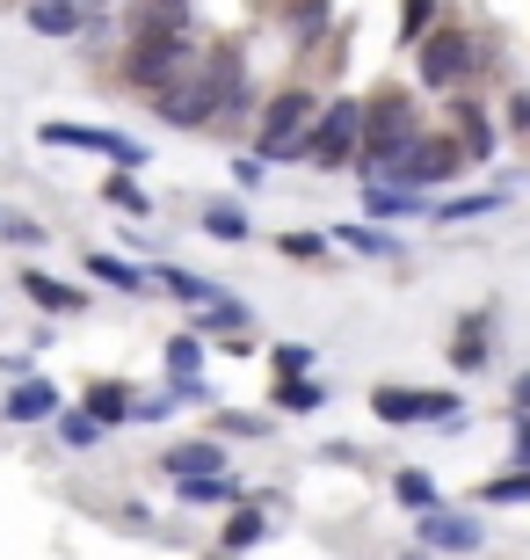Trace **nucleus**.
I'll return each instance as SVG.
<instances>
[{"label":"nucleus","instance_id":"obj_1","mask_svg":"<svg viewBox=\"0 0 530 560\" xmlns=\"http://www.w3.org/2000/svg\"><path fill=\"white\" fill-rule=\"evenodd\" d=\"M422 103H414V88L386 81V88H370L364 95V153H356V175L364 183H386L392 167L408 161V145L422 139Z\"/></svg>","mask_w":530,"mask_h":560},{"label":"nucleus","instance_id":"obj_2","mask_svg":"<svg viewBox=\"0 0 530 560\" xmlns=\"http://www.w3.org/2000/svg\"><path fill=\"white\" fill-rule=\"evenodd\" d=\"M480 73H487V37L466 15H444L414 44V88L422 95H466V88H480Z\"/></svg>","mask_w":530,"mask_h":560},{"label":"nucleus","instance_id":"obj_3","mask_svg":"<svg viewBox=\"0 0 530 560\" xmlns=\"http://www.w3.org/2000/svg\"><path fill=\"white\" fill-rule=\"evenodd\" d=\"M197 30H131V44H123V59H117V81L131 88V95H161V88H175L197 66Z\"/></svg>","mask_w":530,"mask_h":560},{"label":"nucleus","instance_id":"obj_4","mask_svg":"<svg viewBox=\"0 0 530 560\" xmlns=\"http://www.w3.org/2000/svg\"><path fill=\"white\" fill-rule=\"evenodd\" d=\"M313 117H320V95H313L306 81H284L276 95H262V109H255V153H262L269 167L306 161V131H313Z\"/></svg>","mask_w":530,"mask_h":560},{"label":"nucleus","instance_id":"obj_5","mask_svg":"<svg viewBox=\"0 0 530 560\" xmlns=\"http://www.w3.org/2000/svg\"><path fill=\"white\" fill-rule=\"evenodd\" d=\"M370 416L386 422V430H466V394H450V386H370Z\"/></svg>","mask_w":530,"mask_h":560},{"label":"nucleus","instance_id":"obj_6","mask_svg":"<svg viewBox=\"0 0 530 560\" xmlns=\"http://www.w3.org/2000/svg\"><path fill=\"white\" fill-rule=\"evenodd\" d=\"M356 153H364V95H334L306 131V167L334 175V167H356Z\"/></svg>","mask_w":530,"mask_h":560},{"label":"nucleus","instance_id":"obj_7","mask_svg":"<svg viewBox=\"0 0 530 560\" xmlns=\"http://www.w3.org/2000/svg\"><path fill=\"white\" fill-rule=\"evenodd\" d=\"M466 145H458V131H436L428 125L422 139L408 145V161L392 167L386 183H408V189H444V183H458V175H466Z\"/></svg>","mask_w":530,"mask_h":560},{"label":"nucleus","instance_id":"obj_8","mask_svg":"<svg viewBox=\"0 0 530 560\" xmlns=\"http://www.w3.org/2000/svg\"><path fill=\"white\" fill-rule=\"evenodd\" d=\"M15 8H22V30L30 37H51V44L103 37L109 30V8H87V0H15Z\"/></svg>","mask_w":530,"mask_h":560},{"label":"nucleus","instance_id":"obj_9","mask_svg":"<svg viewBox=\"0 0 530 560\" xmlns=\"http://www.w3.org/2000/svg\"><path fill=\"white\" fill-rule=\"evenodd\" d=\"M44 145H66V153H103L109 167H145V145L123 139V131L109 125H73V117H51V125H37Z\"/></svg>","mask_w":530,"mask_h":560},{"label":"nucleus","instance_id":"obj_10","mask_svg":"<svg viewBox=\"0 0 530 560\" xmlns=\"http://www.w3.org/2000/svg\"><path fill=\"white\" fill-rule=\"evenodd\" d=\"M450 103V131H458V145H466L472 167H487L494 153H502V125L487 117V103H480V88H466V95H444Z\"/></svg>","mask_w":530,"mask_h":560},{"label":"nucleus","instance_id":"obj_11","mask_svg":"<svg viewBox=\"0 0 530 560\" xmlns=\"http://www.w3.org/2000/svg\"><path fill=\"white\" fill-rule=\"evenodd\" d=\"M414 539H422L428 553H480L487 532H480L472 510H428V517H414Z\"/></svg>","mask_w":530,"mask_h":560},{"label":"nucleus","instance_id":"obj_12","mask_svg":"<svg viewBox=\"0 0 530 560\" xmlns=\"http://www.w3.org/2000/svg\"><path fill=\"white\" fill-rule=\"evenodd\" d=\"M225 474V436H175L161 444V480H211Z\"/></svg>","mask_w":530,"mask_h":560},{"label":"nucleus","instance_id":"obj_13","mask_svg":"<svg viewBox=\"0 0 530 560\" xmlns=\"http://www.w3.org/2000/svg\"><path fill=\"white\" fill-rule=\"evenodd\" d=\"M59 408H66V394H59L44 372H30V378H15V386H8V400H0V422L37 430V422H59Z\"/></svg>","mask_w":530,"mask_h":560},{"label":"nucleus","instance_id":"obj_14","mask_svg":"<svg viewBox=\"0 0 530 560\" xmlns=\"http://www.w3.org/2000/svg\"><path fill=\"white\" fill-rule=\"evenodd\" d=\"M487 357H494V306H472L458 320V335H450V372L472 378V372H487Z\"/></svg>","mask_w":530,"mask_h":560},{"label":"nucleus","instance_id":"obj_15","mask_svg":"<svg viewBox=\"0 0 530 560\" xmlns=\"http://www.w3.org/2000/svg\"><path fill=\"white\" fill-rule=\"evenodd\" d=\"M436 197L428 189H408V183H364V219L378 226H400V219H428Z\"/></svg>","mask_w":530,"mask_h":560},{"label":"nucleus","instance_id":"obj_16","mask_svg":"<svg viewBox=\"0 0 530 560\" xmlns=\"http://www.w3.org/2000/svg\"><path fill=\"white\" fill-rule=\"evenodd\" d=\"M509 197H516V175H502L494 189H466V197H444V205L428 211L436 226H472V219H494V211H509Z\"/></svg>","mask_w":530,"mask_h":560},{"label":"nucleus","instance_id":"obj_17","mask_svg":"<svg viewBox=\"0 0 530 560\" xmlns=\"http://www.w3.org/2000/svg\"><path fill=\"white\" fill-rule=\"evenodd\" d=\"M22 299H30V306H44V313H59V320L87 313V291L66 284V277H51V270H22Z\"/></svg>","mask_w":530,"mask_h":560},{"label":"nucleus","instance_id":"obj_18","mask_svg":"<svg viewBox=\"0 0 530 560\" xmlns=\"http://www.w3.org/2000/svg\"><path fill=\"white\" fill-rule=\"evenodd\" d=\"M153 291L182 299L189 313H197V306H219V299H225V284H211V277H197V270H182V262H153Z\"/></svg>","mask_w":530,"mask_h":560},{"label":"nucleus","instance_id":"obj_19","mask_svg":"<svg viewBox=\"0 0 530 560\" xmlns=\"http://www.w3.org/2000/svg\"><path fill=\"white\" fill-rule=\"evenodd\" d=\"M81 270L95 277V284H109V291H131V299H145V291H153V270H139V262H123V255H109V248H87Z\"/></svg>","mask_w":530,"mask_h":560},{"label":"nucleus","instance_id":"obj_20","mask_svg":"<svg viewBox=\"0 0 530 560\" xmlns=\"http://www.w3.org/2000/svg\"><path fill=\"white\" fill-rule=\"evenodd\" d=\"M103 205L123 211V219H153V211H161V197L139 183V167H109V175H103Z\"/></svg>","mask_w":530,"mask_h":560},{"label":"nucleus","instance_id":"obj_21","mask_svg":"<svg viewBox=\"0 0 530 560\" xmlns=\"http://www.w3.org/2000/svg\"><path fill=\"white\" fill-rule=\"evenodd\" d=\"M334 248H356V255H370V262H392V255H400V233L378 226V219H342V226H334Z\"/></svg>","mask_w":530,"mask_h":560},{"label":"nucleus","instance_id":"obj_22","mask_svg":"<svg viewBox=\"0 0 530 560\" xmlns=\"http://www.w3.org/2000/svg\"><path fill=\"white\" fill-rule=\"evenodd\" d=\"M262 539H269V502H255V495L233 502V517L219 524V546L225 553H247V546H262Z\"/></svg>","mask_w":530,"mask_h":560},{"label":"nucleus","instance_id":"obj_23","mask_svg":"<svg viewBox=\"0 0 530 560\" xmlns=\"http://www.w3.org/2000/svg\"><path fill=\"white\" fill-rule=\"evenodd\" d=\"M81 408H87L95 422H103V430H123V422H131V408H139V394H131L123 378H95Z\"/></svg>","mask_w":530,"mask_h":560},{"label":"nucleus","instance_id":"obj_24","mask_svg":"<svg viewBox=\"0 0 530 560\" xmlns=\"http://www.w3.org/2000/svg\"><path fill=\"white\" fill-rule=\"evenodd\" d=\"M175 502H189V510H233V502H247V480H233V474L175 480Z\"/></svg>","mask_w":530,"mask_h":560},{"label":"nucleus","instance_id":"obj_25","mask_svg":"<svg viewBox=\"0 0 530 560\" xmlns=\"http://www.w3.org/2000/svg\"><path fill=\"white\" fill-rule=\"evenodd\" d=\"M189 328H197V335H247V328H255V306H247L240 291H225L219 306H197V313H189Z\"/></svg>","mask_w":530,"mask_h":560},{"label":"nucleus","instance_id":"obj_26","mask_svg":"<svg viewBox=\"0 0 530 560\" xmlns=\"http://www.w3.org/2000/svg\"><path fill=\"white\" fill-rule=\"evenodd\" d=\"M392 502L414 510V517H428V510H444V488H436L428 466H400V474H392Z\"/></svg>","mask_w":530,"mask_h":560},{"label":"nucleus","instance_id":"obj_27","mask_svg":"<svg viewBox=\"0 0 530 560\" xmlns=\"http://www.w3.org/2000/svg\"><path fill=\"white\" fill-rule=\"evenodd\" d=\"M131 30H197V0H131Z\"/></svg>","mask_w":530,"mask_h":560},{"label":"nucleus","instance_id":"obj_28","mask_svg":"<svg viewBox=\"0 0 530 560\" xmlns=\"http://www.w3.org/2000/svg\"><path fill=\"white\" fill-rule=\"evenodd\" d=\"M450 15V0H400V22H392V44H400V51H414V44L428 37V30H436V22Z\"/></svg>","mask_w":530,"mask_h":560},{"label":"nucleus","instance_id":"obj_29","mask_svg":"<svg viewBox=\"0 0 530 560\" xmlns=\"http://www.w3.org/2000/svg\"><path fill=\"white\" fill-rule=\"evenodd\" d=\"M472 502H480V510H523V502H530V466H509V474L480 480Z\"/></svg>","mask_w":530,"mask_h":560},{"label":"nucleus","instance_id":"obj_30","mask_svg":"<svg viewBox=\"0 0 530 560\" xmlns=\"http://www.w3.org/2000/svg\"><path fill=\"white\" fill-rule=\"evenodd\" d=\"M197 226H204L211 241H233V248H240L247 233H255V219H247V211L233 205V197H219V205H204V211H197Z\"/></svg>","mask_w":530,"mask_h":560},{"label":"nucleus","instance_id":"obj_31","mask_svg":"<svg viewBox=\"0 0 530 560\" xmlns=\"http://www.w3.org/2000/svg\"><path fill=\"white\" fill-rule=\"evenodd\" d=\"M51 436H59V444H66V452H95V444H103V422H95V416H87V408H59V422H51Z\"/></svg>","mask_w":530,"mask_h":560},{"label":"nucleus","instance_id":"obj_32","mask_svg":"<svg viewBox=\"0 0 530 560\" xmlns=\"http://www.w3.org/2000/svg\"><path fill=\"white\" fill-rule=\"evenodd\" d=\"M327 386L320 378H276V416H320Z\"/></svg>","mask_w":530,"mask_h":560},{"label":"nucleus","instance_id":"obj_33","mask_svg":"<svg viewBox=\"0 0 530 560\" xmlns=\"http://www.w3.org/2000/svg\"><path fill=\"white\" fill-rule=\"evenodd\" d=\"M167 378H189V372H204V335L182 328V335H167V350H161Z\"/></svg>","mask_w":530,"mask_h":560},{"label":"nucleus","instance_id":"obj_34","mask_svg":"<svg viewBox=\"0 0 530 560\" xmlns=\"http://www.w3.org/2000/svg\"><path fill=\"white\" fill-rule=\"evenodd\" d=\"M327 248H334V233H313V226H291V233H276V255H284V262H320Z\"/></svg>","mask_w":530,"mask_h":560},{"label":"nucleus","instance_id":"obj_35","mask_svg":"<svg viewBox=\"0 0 530 560\" xmlns=\"http://www.w3.org/2000/svg\"><path fill=\"white\" fill-rule=\"evenodd\" d=\"M313 364H320L313 342H276V350H269V372L276 378H313Z\"/></svg>","mask_w":530,"mask_h":560},{"label":"nucleus","instance_id":"obj_36","mask_svg":"<svg viewBox=\"0 0 530 560\" xmlns=\"http://www.w3.org/2000/svg\"><path fill=\"white\" fill-rule=\"evenodd\" d=\"M276 422L247 416V408H211V436H269Z\"/></svg>","mask_w":530,"mask_h":560},{"label":"nucleus","instance_id":"obj_37","mask_svg":"<svg viewBox=\"0 0 530 560\" xmlns=\"http://www.w3.org/2000/svg\"><path fill=\"white\" fill-rule=\"evenodd\" d=\"M502 131H516V139H530V81L509 88V109H502Z\"/></svg>","mask_w":530,"mask_h":560},{"label":"nucleus","instance_id":"obj_38","mask_svg":"<svg viewBox=\"0 0 530 560\" xmlns=\"http://www.w3.org/2000/svg\"><path fill=\"white\" fill-rule=\"evenodd\" d=\"M262 175H269L262 153H240V161H233V183H240V189H262Z\"/></svg>","mask_w":530,"mask_h":560},{"label":"nucleus","instance_id":"obj_39","mask_svg":"<svg viewBox=\"0 0 530 560\" xmlns=\"http://www.w3.org/2000/svg\"><path fill=\"white\" fill-rule=\"evenodd\" d=\"M0 233H8V241H22V248H37V241H44L37 219H0Z\"/></svg>","mask_w":530,"mask_h":560},{"label":"nucleus","instance_id":"obj_40","mask_svg":"<svg viewBox=\"0 0 530 560\" xmlns=\"http://www.w3.org/2000/svg\"><path fill=\"white\" fill-rule=\"evenodd\" d=\"M509 444H516V466H530V416L509 422Z\"/></svg>","mask_w":530,"mask_h":560},{"label":"nucleus","instance_id":"obj_41","mask_svg":"<svg viewBox=\"0 0 530 560\" xmlns=\"http://www.w3.org/2000/svg\"><path fill=\"white\" fill-rule=\"evenodd\" d=\"M0 372H8V378H30V372H37V357H30V350H8V357H0Z\"/></svg>","mask_w":530,"mask_h":560},{"label":"nucleus","instance_id":"obj_42","mask_svg":"<svg viewBox=\"0 0 530 560\" xmlns=\"http://www.w3.org/2000/svg\"><path fill=\"white\" fill-rule=\"evenodd\" d=\"M509 400H516V416H530V372H516V386H509Z\"/></svg>","mask_w":530,"mask_h":560},{"label":"nucleus","instance_id":"obj_43","mask_svg":"<svg viewBox=\"0 0 530 560\" xmlns=\"http://www.w3.org/2000/svg\"><path fill=\"white\" fill-rule=\"evenodd\" d=\"M87 8H109V0H87Z\"/></svg>","mask_w":530,"mask_h":560},{"label":"nucleus","instance_id":"obj_44","mask_svg":"<svg viewBox=\"0 0 530 560\" xmlns=\"http://www.w3.org/2000/svg\"><path fill=\"white\" fill-rule=\"evenodd\" d=\"M211 560H233V553H211Z\"/></svg>","mask_w":530,"mask_h":560}]
</instances>
